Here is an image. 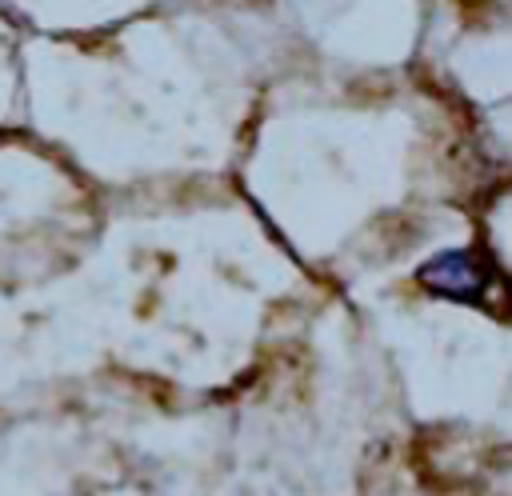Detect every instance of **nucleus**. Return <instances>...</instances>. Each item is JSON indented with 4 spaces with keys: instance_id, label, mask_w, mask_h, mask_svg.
Returning a JSON list of instances; mask_svg holds the SVG:
<instances>
[{
    "instance_id": "f257e3e1",
    "label": "nucleus",
    "mask_w": 512,
    "mask_h": 496,
    "mask_svg": "<svg viewBox=\"0 0 512 496\" xmlns=\"http://www.w3.org/2000/svg\"><path fill=\"white\" fill-rule=\"evenodd\" d=\"M416 284L444 300L484 304L488 288L496 284V268L480 248H448L416 268Z\"/></svg>"
}]
</instances>
